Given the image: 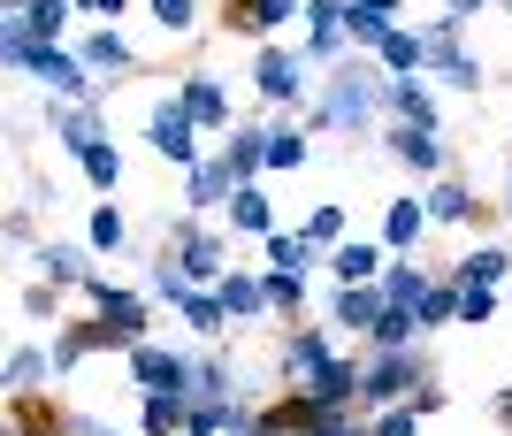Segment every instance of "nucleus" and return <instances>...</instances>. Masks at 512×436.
Returning <instances> with one entry per match:
<instances>
[{
	"label": "nucleus",
	"mask_w": 512,
	"mask_h": 436,
	"mask_svg": "<svg viewBox=\"0 0 512 436\" xmlns=\"http://www.w3.org/2000/svg\"><path fill=\"white\" fill-rule=\"evenodd\" d=\"M214 291H222V306H230V322H260V314H276V306H268V276H237V268H230Z\"/></svg>",
	"instance_id": "obj_22"
},
{
	"label": "nucleus",
	"mask_w": 512,
	"mask_h": 436,
	"mask_svg": "<svg viewBox=\"0 0 512 436\" xmlns=\"http://www.w3.org/2000/svg\"><path fill=\"white\" fill-rule=\"evenodd\" d=\"M46 131L62 138L69 153H92L107 138V123H100V100H62V108H46Z\"/></svg>",
	"instance_id": "obj_8"
},
{
	"label": "nucleus",
	"mask_w": 512,
	"mask_h": 436,
	"mask_svg": "<svg viewBox=\"0 0 512 436\" xmlns=\"http://www.w3.org/2000/svg\"><path fill=\"white\" fill-rule=\"evenodd\" d=\"M375 62H383L390 77H421L428 69V31H406V23H398V31L375 46Z\"/></svg>",
	"instance_id": "obj_23"
},
{
	"label": "nucleus",
	"mask_w": 512,
	"mask_h": 436,
	"mask_svg": "<svg viewBox=\"0 0 512 436\" xmlns=\"http://www.w3.org/2000/svg\"><path fill=\"white\" fill-rule=\"evenodd\" d=\"M383 245H360V238H344L337 253H329V276H337V284H383Z\"/></svg>",
	"instance_id": "obj_18"
},
{
	"label": "nucleus",
	"mask_w": 512,
	"mask_h": 436,
	"mask_svg": "<svg viewBox=\"0 0 512 436\" xmlns=\"http://www.w3.org/2000/svg\"><path fill=\"white\" fill-rule=\"evenodd\" d=\"M451 8H459V16L474 23V16H482V8H490V0H451Z\"/></svg>",
	"instance_id": "obj_46"
},
{
	"label": "nucleus",
	"mask_w": 512,
	"mask_h": 436,
	"mask_svg": "<svg viewBox=\"0 0 512 436\" xmlns=\"http://www.w3.org/2000/svg\"><path fill=\"white\" fill-rule=\"evenodd\" d=\"M85 245H92V253H123V245H130V222H123V207H92V222H85Z\"/></svg>",
	"instance_id": "obj_31"
},
{
	"label": "nucleus",
	"mask_w": 512,
	"mask_h": 436,
	"mask_svg": "<svg viewBox=\"0 0 512 436\" xmlns=\"http://www.w3.org/2000/svg\"><path fill=\"white\" fill-rule=\"evenodd\" d=\"M46 368H54V352L16 345V352H8V391H39V383H46Z\"/></svg>",
	"instance_id": "obj_33"
},
{
	"label": "nucleus",
	"mask_w": 512,
	"mask_h": 436,
	"mask_svg": "<svg viewBox=\"0 0 512 436\" xmlns=\"http://www.w3.org/2000/svg\"><path fill=\"white\" fill-rule=\"evenodd\" d=\"M329 360H337V352H329V337H321V329H299V337L283 345V383L299 391L306 375H321V368H329Z\"/></svg>",
	"instance_id": "obj_20"
},
{
	"label": "nucleus",
	"mask_w": 512,
	"mask_h": 436,
	"mask_svg": "<svg viewBox=\"0 0 512 436\" xmlns=\"http://www.w3.org/2000/svg\"><path fill=\"white\" fill-rule=\"evenodd\" d=\"M428 222H474V215H482V207H474V192H467V184H451V176H428Z\"/></svg>",
	"instance_id": "obj_26"
},
{
	"label": "nucleus",
	"mask_w": 512,
	"mask_h": 436,
	"mask_svg": "<svg viewBox=\"0 0 512 436\" xmlns=\"http://www.w3.org/2000/svg\"><path fill=\"white\" fill-rule=\"evenodd\" d=\"M383 146L406 161V169H421V176H444V138L436 131H421V123H390L383 131Z\"/></svg>",
	"instance_id": "obj_11"
},
{
	"label": "nucleus",
	"mask_w": 512,
	"mask_h": 436,
	"mask_svg": "<svg viewBox=\"0 0 512 436\" xmlns=\"http://www.w3.org/2000/svg\"><path fill=\"white\" fill-rule=\"evenodd\" d=\"M123 360H130V383H138V391H184V398H192V360H184V352L130 345Z\"/></svg>",
	"instance_id": "obj_6"
},
{
	"label": "nucleus",
	"mask_w": 512,
	"mask_h": 436,
	"mask_svg": "<svg viewBox=\"0 0 512 436\" xmlns=\"http://www.w3.org/2000/svg\"><path fill=\"white\" fill-rule=\"evenodd\" d=\"M299 230H306L314 245H344V207H314V215H306Z\"/></svg>",
	"instance_id": "obj_41"
},
{
	"label": "nucleus",
	"mask_w": 512,
	"mask_h": 436,
	"mask_svg": "<svg viewBox=\"0 0 512 436\" xmlns=\"http://www.w3.org/2000/svg\"><path fill=\"white\" fill-rule=\"evenodd\" d=\"M222 215H230L237 238H276V207H268V192H260V184H237V199L222 207Z\"/></svg>",
	"instance_id": "obj_17"
},
{
	"label": "nucleus",
	"mask_w": 512,
	"mask_h": 436,
	"mask_svg": "<svg viewBox=\"0 0 512 436\" xmlns=\"http://www.w3.org/2000/svg\"><path fill=\"white\" fill-rule=\"evenodd\" d=\"M444 322H459V276L428 284V299H421V329H444Z\"/></svg>",
	"instance_id": "obj_36"
},
{
	"label": "nucleus",
	"mask_w": 512,
	"mask_h": 436,
	"mask_svg": "<svg viewBox=\"0 0 512 436\" xmlns=\"http://www.w3.org/2000/svg\"><path fill=\"white\" fill-rule=\"evenodd\" d=\"M352 31H344V0H306V62H337Z\"/></svg>",
	"instance_id": "obj_9"
},
{
	"label": "nucleus",
	"mask_w": 512,
	"mask_h": 436,
	"mask_svg": "<svg viewBox=\"0 0 512 436\" xmlns=\"http://www.w3.org/2000/svg\"><path fill=\"white\" fill-rule=\"evenodd\" d=\"M176 100L192 108L199 131H230V100H222V85H214V77H184V85H176Z\"/></svg>",
	"instance_id": "obj_19"
},
{
	"label": "nucleus",
	"mask_w": 512,
	"mask_h": 436,
	"mask_svg": "<svg viewBox=\"0 0 512 436\" xmlns=\"http://www.w3.org/2000/svg\"><path fill=\"white\" fill-rule=\"evenodd\" d=\"M505 8H512V0H505Z\"/></svg>",
	"instance_id": "obj_49"
},
{
	"label": "nucleus",
	"mask_w": 512,
	"mask_h": 436,
	"mask_svg": "<svg viewBox=\"0 0 512 436\" xmlns=\"http://www.w3.org/2000/svg\"><path fill=\"white\" fill-rule=\"evenodd\" d=\"M337 436H375V429H360V421H344V429H337Z\"/></svg>",
	"instance_id": "obj_47"
},
{
	"label": "nucleus",
	"mask_w": 512,
	"mask_h": 436,
	"mask_svg": "<svg viewBox=\"0 0 512 436\" xmlns=\"http://www.w3.org/2000/svg\"><path fill=\"white\" fill-rule=\"evenodd\" d=\"M383 299H390V306H421V299H428V276H421L413 261H390V268H383Z\"/></svg>",
	"instance_id": "obj_32"
},
{
	"label": "nucleus",
	"mask_w": 512,
	"mask_h": 436,
	"mask_svg": "<svg viewBox=\"0 0 512 436\" xmlns=\"http://www.w3.org/2000/svg\"><path fill=\"white\" fill-rule=\"evenodd\" d=\"M314 261H321V245L306 238V230H276V238H268V268H291V276H306Z\"/></svg>",
	"instance_id": "obj_27"
},
{
	"label": "nucleus",
	"mask_w": 512,
	"mask_h": 436,
	"mask_svg": "<svg viewBox=\"0 0 512 436\" xmlns=\"http://www.w3.org/2000/svg\"><path fill=\"white\" fill-rule=\"evenodd\" d=\"M306 69H314V62L283 54V46H260V62H253L260 100H276V108H299V100H306Z\"/></svg>",
	"instance_id": "obj_4"
},
{
	"label": "nucleus",
	"mask_w": 512,
	"mask_h": 436,
	"mask_svg": "<svg viewBox=\"0 0 512 436\" xmlns=\"http://www.w3.org/2000/svg\"><path fill=\"white\" fill-rule=\"evenodd\" d=\"M39 276H46V284H92L85 245H46V253H39Z\"/></svg>",
	"instance_id": "obj_28"
},
{
	"label": "nucleus",
	"mask_w": 512,
	"mask_h": 436,
	"mask_svg": "<svg viewBox=\"0 0 512 436\" xmlns=\"http://www.w3.org/2000/svg\"><path fill=\"white\" fill-rule=\"evenodd\" d=\"M375 436H421V406H383V414H375Z\"/></svg>",
	"instance_id": "obj_42"
},
{
	"label": "nucleus",
	"mask_w": 512,
	"mask_h": 436,
	"mask_svg": "<svg viewBox=\"0 0 512 436\" xmlns=\"http://www.w3.org/2000/svg\"><path fill=\"white\" fill-rule=\"evenodd\" d=\"M184 199H192V215L230 207V199H237V169L222 161V153H214V161H199V169H192V192H184Z\"/></svg>",
	"instance_id": "obj_15"
},
{
	"label": "nucleus",
	"mask_w": 512,
	"mask_h": 436,
	"mask_svg": "<svg viewBox=\"0 0 512 436\" xmlns=\"http://www.w3.org/2000/svg\"><path fill=\"white\" fill-rule=\"evenodd\" d=\"M383 108H390V123H421V131H436V92H428V77H390Z\"/></svg>",
	"instance_id": "obj_12"
},
{
	"label": "nucleus",
	"mask_w": 512,
	"mask_h": 436,
	"mask_svg": "<svg viewBox=\"0 0 512 436\" xmlns=\"http://www.w3.org/2000/svg\"><path fill=\"white\" fill-rule=\"evenodd\" d=\"M505 215H512V184H505Z\"/></svg>",
	"instance_id": "obj_48"
},
{
	"label": "nucleus",
	"mask_w": 512,
	"mask_h": 436,
	"mask_svg": "<svg viewBox=\"0 0 512 436\" xmlns=\"http://www.w3.org/2000/svg\"><path fill=\"white\" fill-rule=\"evenodd\" d=\"M306 153H314V138L306 131H268V169H306Z\"/></svg>",
	"instance_id": "obj_37"
},
{
	"label": "nucleus",
	"mask_w": 512,
	"mask_h": 436,
	"mask_svg": "<svg viewBox=\"0 0 512 436\" xmlns=\"http://www.w3.org/2000/svg\"><path fill=\"white\" fill-rule=\"evenodd\" d=\"M192 398H237V375H230V360H192Z\"/></svg>",
	"instance_id": "obj_34"
},
{
	"label": "nucleus",
	"mask_w": 512,
	"mask_h": 436,
	"mask_svg": "<svg viewBox=\"0 0 512 436\" xmlns=\"http://www.w3.org/2000/svg\"><path fill=\"white\" fill-rule=\"evenodd\" d=\"M490 314H497V284H459V322L482 329Z\"/></svg>",
	"instance_id": "obj_40"
},
{
	"label": "nucleus",
	"mask_w": 512,
	"mask_h": 436,
	"mask_svg": "<svg viewBox=\"0 0 512 436\" xmlns=\"http://www.w3.org/2000/svg\"><path fill=\"white\" fill-rule=\"evenodd\" d=\"M421 375H428V360H421V345L413 352H367V391H360V406H406V398H421Z\"/></svg>",
	"instance_id": "obj_2"
},
{
	"label": "nucleus",
	"mask_w": 512,
	"mask_h": 436,
	"mask_svg": "<svg viewBox=\"0 0 512 436\" xmlns=\"http://www.w3.org/2000/svg\"><path fill=\"white\" fill-rule=\"evenodd\" d=\"M77 54H85V69H92V77H115V85H123L130 69H138V54L123 46V31H115V23H107V31H92V39L77 46Z\"/></svg>",
	"instance_id": "obj_14"
},
{
	"label": "nucleus",
	"mask_w": 512,
	"mask_h": 436,
	"mask_svg": "<svg viewBox=\"0 0 512 436\" xmlns=\"http://www.w3.org/2000/svg\"><path fill=\"white\" fill-rule=\"evenodd\" d=\"M153 23H161V31H192V23H199V0H153Z\"/></svg>",
	"instance_id": "obj_43"
},
{
	"label": "nucleus",
	"mask_w": 512,
	"mask_h": 436,
	"mask_svg": "<svg viewBox=\"0 0 512 436\" xmlns=\"http://www.w3.org/2000/svg\"><path fill=\"white\" fill-rule=\"evenodd\" d=\"M383 92H390V69H375L367 54H352V62H337L329 77H321V100H314V131H344V138H360L383 108Z\"/></svg>",
	"instance_id": "obj_1"
},
{
	"label": "nucleus",
	"mask_w": 512,
	"mask_h": 436,
	"mask_svg": "<svg viewBox=\"0 0 512 436\" xmlns=\"http://www.w3.org/2000/svg\"><path fill=\"white\" fill-rule=\"evenodd\" d=\"M222 161L237 169V184H253V176L268 169V123H237L230 146H222Z\"/></svg>",
	"instance_id": "obj_21"
},
{
	"label": "nucleus",
	"mask_w": 512,
	"mask_h": 436,
	"mask_svg": "<svg viewBox=\"0 0 512 436\" xmlns=\"http://www.w3.org/2000/svg\"><path fill=\"white\" fill-rule=\"evenodd\" d=\"M77 8H85V16H107V23H115V16L130 8V0H77Z\"/></svg>",
	"instance_id": "obj_44"
},
{
	"label": "nucleus",
	"mask_w": 512,
	"mask_h": 436,
	"mask_svg": "<svg viewBox=\"0 0 512 436\" xmlns=\"http://www.w3.org/2000/svg\"><path fill=\"white\" fill-rule=\"evenodd\" d=\"M360 8H375V16H390V23H398V8H406V0H360Z\"/></svg>",
	"instance_id": "obj_45"
},
{
	"label": "nucleus",
	"mask_w": 512,
	"mask_h": 436,
	"mask_svg": "<svg viewBox=\"0 0 512 436\" xmlns=\"http://www.w3.org/2000/svg\"><path fill=\"white\" fill-rule=\"evenodd\" d=\"M77 161H85V176L100 184V192H115V184H123V153H115V138H100V146L77 153Z\"/></svg>",
	"instance_id": "obj_38"
},
{
	"label": "nucleus",
	"mask_w": 512,
	"mask_h": 436,
	"mask_svg": "<svg viewBox=\"0 0 512 436\" xmlns=\"http://www.w3.org/2000/svg\"><path fill=\"white\" fill-rule=\"evenodd\" d=\"M383 284H337V299H329V322L352 329V337H367V329L383 322Z\"/></svg>",
	"instance_id": "obj_10"
},
{
	"label": "nucleus",
	"mask_w": 512,
	"mask_h": 436,
	"mask_svg": "<svg viewBox=\"0 0 512 436\" xmlns=\"http://www.w3.org/2000/svg\"><path fill=\"white\" fill-rule=\"evenodd\" d=\"M176 314H184L199 337H222V329H230V306H222V291H214V284H192L184 299H176Z\"/></svg>",
	"instance_id": "obj_25"
},
{
	"label": "nucleus",
	"mask_w": 512,
	"mask_h": 436,
	"mask_svg": "<svg viewBox=\"0 0 512 436\" xmlns=\"http://www.w3.org/2000/svg\"><path fill=\"white\" fill-rule=\"evenodd\" d=\"M421 230H428V199L398 192V199H390V215H383V245H390V253H406V245H421Z\"/></svg>",
	"instance_id": "obj_16"
},
{
	"label": "nucleus",
	"mask_w": 512,
	"mask_h": 436,
	"mask_svg": "<svg viewBox=\"0 0 512 436\" xmlns=\"http://www.w3.org/2000/svg\"><path fill=\"white\" fill-rule=\"evenodd\" d=\"M268 306H276V314H291V306H299V314H306V276H291V268H268Z\"/></svg>",
	"instance_id": "obj_39"
},
{
	"label": "nucleus",
	"mask_w": 512,
	"mask_h": 436,
	"mask_svg": "<svg viewBox=\"0 0 512 436\" xmlns=\"http://www.w3.org/2000/svg\"><path fill=\"white\" fill-rule=\"evenodd\" d=\"M16 16H23V31H31V39H62V23L77 16V0H23Z\"/></svg>",
	"instance_id": "obj_29"
},
{
	"label": "nucleus",
	"mask_w": 512,
	"mask_h": 436,
	"mask_svg": "<svg viewBox=\"0 0 512 436\" xmlns=\"http://www.w3.org/2000/svg\"><path fill=\"white\" fill-rule=\"evenodd\" d=\"M291 16H306V0H230V8H222V31H230V39H268V31H283Z\"/></svg>",
	"instance_id": "obj_7"
},
{
	"label": "nucleus",
	"mask_w": 512,
	"mask_h": 436,
	"mask_svg": "<svg viewBox=\"0 0 512 436\" xmlns=\"http://www.w3.org/2000/svg\"><path fill=\"white\" fill-rule=\"evenodd\" d=\"M169 253H176V268H184L192 284H222V276H230V268H222V238L199 230V222H176V230H169Z\"/></svg>",
	"instance_id": "obj_5"
},
{
	"label": "nucleus",
	"mask_w": 512,
	"mask_h": 436,
	"mask_svg": "<svg viewBox=\"0 0 512 436\" xmlns=\"http://www.w3.org/2000/svg\"><path fill=\"white\" fill-rule=\"evenodd\" d=\"M199 123H192V108L184 100H153V115H146V146L161 153V161H176V169H199Z\"/></svg>",
	"instance_id": "obj_3"
},
{
	"label": "nucleus",
	"mask_w": 512,
	"mask_h": 436,
	"mask_svg": "<svg viewBox=\"0 0 512 436\" xmlns=\"http://www.w3.org/2000/svg\"><path fill=\"white\" fill-rule=\"evenodd\" d=\"M505 268H512V253H505V245H482V253H467V261L451 268V276H459V284H497Z\"/></svg>",
	"instance_id": "obj_35"
},
{
	"label": "nucleus",
	"mask_w": 512,
	"mask_h": 436,
	"mask_svg": "<svg viewBox=\"0 0 512 436\" xmlns=\"http://www.w3.org/2000/svg\"><path fill=\"white\" fill-rule=\"evenodd\" d=\"M428 329H421V306H383V322L367 329V352H413Z\"/></svg>",
	"instance_id": "obj_13"
},
{
	"label": "nucleus",
	"mask_w": 512,
	"mask_h": 436,
	"mask_svg": "<svg viewBox=\"0 0 512 436\" xmlns=\"http://www.w3.org/2000/svg\"><path fill=\"white\" fill-rule=\"evenodd\" d=\"M344 31H352V46H360V54H375V46H383L398 23L375 16V8H360V0H344Z\"/></svg>",
	"instance_id": "obj_30"
},
{
	"label": "nucleus",
	"mask_w": 512,
	"mask_h": 436,
	"mask_svg": "<svg viewBox=\"0 0 512 436\" xmlns=\"http://www.w3.org/2000/svg\"><path fill=\"white\" fill-rule=\"evenodd\" d=\"M184 414H192V398H184V391H146V406H138V436H184Z\"/></svg>",
	"instance_id": "obj_24"
}]
</instances>
